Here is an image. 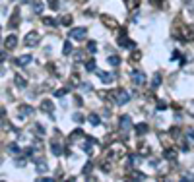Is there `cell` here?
Returning a JSON list of instances; mask_svg holds the SVG:
<instances>
[{
  "instance_id": "f546056e",
  "label": "cell",
  "mask_w": 194,
  "mask_h": 182,
  "mask_svg": "<svg viewBox=\"0 0 194 182\" xmlns=\"http://www.w3.org/2000/svg\"><path fill=\"white\" fill-rule=\"evenodd\" d=\"M33 130L37 132V136H45V130H43V126H41V124H35V126H33Z\"/></svg>"
},
{
  "instance_id": "1f68e13d",
  "label": "cell",
  "mask_w": 194,
  "mask_h": 182,
  "mask_svg": "<svg viewBox=\"0 0 194 182\" xmlns=\"http://www.w3.org/2000/svg\"><path fill=\"white\" fill-rule=\"evenodd\" d=\"M68 91H70V87H64V89H58V91L54 93V95H56V97H62V95H66Z\"/></svg>"
},
{
  "instance_id": "603a6c76",
  "label": "cell",
  "mask_w": 194,
  "mask_h": 182,
  "mask_svg": "<svg viewBox=\"0 0 194 182\" xmlns=\"http://www.w3.org/2000/svg\"><path fill=\"white\" fill-rule=\"evenodd\" d=\"M60 23H62V25H70V23H72V16H70V14L62 16V18H60Z\"/></svg>"
},
{
  "instance_id": "d590c367",
  "label": "cell",
  "mask_w": 194,
  "mask_h": 182,
  "mask_svg": "<svg viewBox=\"0 0 194 182\" xmlns=\"http://www.w3.org/2000/svg\"><path fill=\"white\" fill-rule=\"evenodd\" d=\"M82 89H84L85 93H88V91H91V85H89L88 82H84V83H82Z\"/></svg>"
},
{
  "instance_id": "d6986e66",
  "label": "cell",
  "mask_w": 194,
  "mask_h": 182,
  "mask_svg": "<svg viewBox=\"0 0 194 182\" xmlns=\"http://www.w3.org/2000/svg\"><path fill=\"white\" fill-rule=\"evenodd\" d=\"M159 85H161V76L155 74V76L152 78V87H159Z\"/></svg>"
},
{
  "instance_id": "7402d4cb",
  "label": "cell",
  "mask_w": 194,
  "mask_h": 182,
  "mask_svg": "<svg viewBox=\"0 0 194 182\" xmlns=\"http://www.w3.org/2000/svg\"><path fill=\"white\" fill-rule=\"evenodd\" d=\"M140 58H142V53H140V50H134V53L130 54V62H138Z\"/></svg>"
},
{
  "instance_id": "277c9868",
  "label": "cell",
  "mask_w": 194,
  "mask_h": 182,
  "mask_svg": "<svg viewBox=\"0 0 194 182\" xmlns=\"http://www.w3.org/2000/svg\"><path fill=\"white\" fill-rule=\"evenodd\" d=\"M177 33H179V39H183V41H192V37H194V33H192L186 25H183Z\"/></svg>"
},
{
  "instance_id": "9a60e30c",
  "label": "cell",
  "mask_w": 194,
  "mask_h": 182,
  "mask_svg": "<svg viewBox=\"0 0 194 182\" xmlns=\"http://www.w3.org/2000/svg\"><path fill=\"white\" fill-rule=\"evenodd\" d=\"M35 169H37V172H45L47 171V163L43 161V159H37V161H35Z\"/></svg>"
},
{
  "instance_id": "2e32d148",
  "label": "cell",
  "mask_w": 194,
  "mask_h": 182,
  "mask_svg": "<svg viewBox=\"0 0 194 182\" xmlns=\"http://www.w3.org/2000/svg\"><path fill=\"white\" fill-rule=\"evenodd\" d=\"M146 132H148V124H144V122L136 124V134H138V136H144Z\"/></svg>"
},
{
  "instance_id": "cb8c5ba5",
  "label": "cell",
  "mask_w": 194,
  "mask_h": 182,
  "mask_svg": "<svg viewBox=\"0 0 194 182\" xmlns=\"http://www.w3.org/2000/svg\"><path fill=\"white\" fill-rule=\"evenodd\" d=\"M33 12L37 14V16H39V14H43V4L41 2H33Z\"/></svg>"
},
{
  "instance_id": "8d00e7d4",
  "label": "cell",
  "mask_w": 194,
  "mask_h": 182,
  "mask_svg": "<svg viewBox=\"0 0 194 182\" xmlns=\"http://www.w3.org/2000/svg\"><path fill=\"white\" fill-rule=\"evenodd\" d=\"M16 165H18V167H24V165H25V159H24V157H18V159H16Z\"/></svg>"
},
{
  "instance_id": "9c48e42d",
  "label": "cell",
  "mask_w": 194,
  "mask_h": 182,
  "mask_svg": "<svg viewBox=\"0 0 194 182\" xmlns=\"http://www.w3.org/2000/svg\"><path fill=\"white\" fill-rule=\"evenodd\" d=\"M18 111H19V114H21V116H29V114H33V112H35V108H33V107H29V105H19Z\"/></svg>"
},
{
  "instance_id": "e0dca14e",
  "label": "cell",
  "mask_w": 194,
  "mask_h": 182,
  "mask_svg": "<svg viewBox=\"0 0 194 182\" xmlns=\"http://www.w3.org/2000/svg\"><path fill=\"white\" fill-rule=\"evenodd\" d=\"M51 151H53V155H62L60 143H51Z\"/></svg>"
},
{
  "instance_id": "3957f363",
  "label": "cell",
  "mask_w": 194,
  "mask_h": 182,
  "mask_svg": "<svg viewBox=\"0 0 194 182\" xmlns=\"http://www.w3.org/2000/svg\"><path fill=\"white\" fill-rule=\"evenodd\" d=\"M130 78H132V82L136 85H144V83H146V74H144L142 70H132L130 72Z\"/></svg>"
},
{
  "instance_id": "8992f818",
  "label": "cell",
  "mask_w": 194,
  "mask_h": 182,
  "mask_svg": "<svg viewBox=\"0 0 194 182\" xmlns=\"http://www.w3.org/2000/svg\"><path fill=\"white\" fill-rule=\"evenodd\" d=\"M101 21L105 23V27H109V29H117V27H119V25H117V21H114V18L107 16V14H103V16H101Z\"/></svg>"
},
{
  "instance_id": "7bdbcfd3",
  "label": "cell",
  "mask_w": 194,
  "mask_h": 182,
  "mask_svg": "<svg viewBox=\"0 0 194 182\" xmlns=\"http://www.w3.org/2000/svg\"><path fill=\"white\" fill-rule=\"evenodd\" d=\"M21 2H29V0H21Z\"/></svg>"
},
{
  "instance_id": "8fae6325",
  "label": "cell",
  "mask_w": 194,
  "mask_h": 182,
  "mask_svg": "<svg viewBox=\"0 0 194 182\" xmlns=\"http://www.w3.org/2000/svg\"><path fill=\"white\" fill-rule=\"evenodd\" d=\"M8 25H10V27H18V25H19V10H14V14H12Z\"/></svg>"
},
{
  "instance_id": "e575fe53",
  "label": "cell",
  "mask_w": 194,
  "mask_h": 182,
  "mask_svg": "<svg viewBox=\"0 0 194 182\" xmlns=\"http://www.w3.org/2000/svg\"><path fill=\"white\" fill-rule=\"evenodd\" d=\"M85 70H88V72H93V70H95V62L89 60V62H88V68H85Z\"/></svg>"
},
{
  "instance_id": "f1b7e54d",
  "label": "cell",
  "mask_w": 194,
  "mask_h": 182,
  "mask_svg": "<svg viewBox=\"0 0 194 182\" xmlns=\"http://www.w3.org/2000/svg\"><path fill=\"white\" fill-rule=\"evenodd\" d=\"M8 151H10V153H19V145L10 143V145H8Z\"/></svg>"
},
{
  "instance_id": "7c38bea8",
  "label": "cell",
  "mask_w": 194,
  "mask_h": 182,
  "mask_svg": "<svg viewBox=\"0 0 194 182\" xmlns=\"http://www.w3.org/2000/svg\"><path fill=\"white\" fill-rule=\"evenodd\" d=\"M41 111H45V112H49V114H51V112L54 111V105H53L49 99H45V101L41 103Z\"/></svg>"
},
{
  "instance_id": "ac0fdd59",
  "label": "cell",
  "mask_w": 194,
  "mask_h": 182,
  "mask_svg": "<svg viewBox=\"0 0 194 182\" xmlns=\"http://www.w3.org/2000/svg\"><path fill=\"white\" fill-rule=\"evenodd\" d=\"M138 151H140V155H149V153H152V149H149V147H148L146 143H140Z\"/></svg>"
},
{
  "instance_id": "30bf717a",
  "label": "cell",
  "mask_w": 194,
  "mask_h": 182,
  "mask_svg": "<svg viewBox=\"0 0 194 182\" xmlns=\"http://www.w3.org/2000/svg\"><path fill=\"white\" fill-rule=\"evenodd\" d=\"M31 60H33V56H31V54H24V56H19L18 60H16V64H18V66H27V64H29Z\"/></svg>"
},
{
  "instance_id": "d6a6232c",
  "label": "cell",
  "mask_w": 194,
  "mask_h": 182,
  "mask_svg": "<svg viewBox=\"0 0 194 182\" xmlns=\"http://www.w3.org/2000/svg\"><path fill=\"white\" fill-rule=\"evenodd\" d=\"M16 85H18V87H25V79L19 78V76H16Z\"/></svg>"
},
{
  "instance_id": "b9f144b4",
  "label": "cell",
  "mask_w": 194,
  "mask_h": 182,
  "mask_svg": "<svg viewBox=\"0 0 194 182\" xmlns=\"http://www.w3.org/2000/svg\"><path fill=\"white\" fill-rule=\"evenodd\" d=\"M78 2H88V0H78Z\"/></svg>"
},
{
  "instance_id": "5bb4252c",
  "label": "cell",
  "mask_w": 194,
  "mask_h": 182,
  "mask_svg": "<svg viewBox=\"0 0 194 182\" xmlns=\"http://www.w3.org/2000/svg\"><path fill=\"white\" fill-rule=\"evenodd\" d=\"M97 76L101 78V82H103V83H111V82H113V76H111V74H107V72H97Z\"/></svg>"
},
{
  "instance_id": "4dcf8cb0",
  "label": "cell",
  "mask_w": 194,
  "mask_h": 182,
  "mask_svg": "<svg viewBox=\"0 0 194 182\" xmlns=\"http://www.w3.org/2000/svg\"><path fill=\"white\" fill-rule=\"evenodd\" d=\"M43 23H45V25H51V27H54V25H56V21H54L53 18H45V19H43Z\"/></svg>"
},
{
  "instance_id": "ffe728a7",
  "label": "cell",
  "mask_w": 194,
  "mask_h": 182,
  "mask_svg": "<svg viewBox=\"0 0 194 182\" xmlns=\"http://www.w3.org/2000/svg\"><path fill=\"white\" fill-rule=\"evenodd\" d=\"M109 64H111V66H119V64H120V58H119L117 54L109 56Z\"/></svg>"
},
{
  "instance_id": "83f0119b",
  "label": "cell",
  "mask_w": 194,
  "mask_h": 182,
  "mask_svg": "<svg viewBox=\"0 0 194 182\" xmlns=\"http://www.w3.org/2000/svg\"><path fill=\"white\" fill-rule=\"evenodd\" d=\"M89 122H91V124H93V126H97V124H99V122H101V118H99V116H97V114H91V116H89Z\"/></svg>"
},
{
  "instance_id": "44dd1931",
  "label": "cell",
  "mask_w": 194,
  "mask_h": 182,
  "mask_svg": "<svg viewBox=\"0 0 194 182\" xmlns=\"http://www.w3.org/2000/svg\"><path fill=\"white\" fill-rule=\"evenodd\" d=\"M88 50H89V54H95V53H97V43L89 41V43H88Z\"/></svg>"
},
{
  "instance_id": "4fadbf2b",
  "label": "cell",
  "mask_w": 194,
  "mask_h": 182,
  "mask_svg": "<svg viewBox=\"0 0 194 182\" xmlns=\"http://www.w3.org/2000/svg\"><path fill=\"white\" fill-rule=\"evenodd\" d=\"M165 159H169V161H177V151L171 149V147H165Z\"/></svg>"
},
{
  "instance_id": "52a82bcc",
  "label": "cell",
  "mask_w": 194,
  "mask_h": 182,
  "mask_svg": "<svg viewBox=\"0 0 194 182\" xmlns=\"http://www.w3.org/2000/svg\"><path fill=\"white\" fill-rule=\"evenodd\" d=\"M24 43H25L27 47H35V45H37V43H39V35L31 31V33H29V35H27V37H25V41H24Z\"/></svg>"
},
{
  "instance_id": "5b68a950",
  "label": "cell",
  "mask_w": 194,
  "mask_h": 182,
  "mask_svg": "<svg viewBox=\"0 0 194 182\" xmlns=\"http://www.w3.org/2000/svg\"><path fill=\"white\" fill-rule=\"evenodd\" d=\"M130 126H132L130 116H128V114H123V116H120V132H123V134H128Z\"/></svg>"
},
{
  "instance_id": "4316f807",
  "label": "cell",
  "mask_w": 194,
  "mask_h": 182,
  "mask_svg": "<svg viewBox=\"0 0 194 182\" xmlns=\"http://www.w3.org/2000/svg\"><path fill=\"white\" fill-rule=\"evenodd\" d=\"M186 140H188L190 143H194V128H190V130H186Z\"/></svg>"
},
{
  "instance_id": "484cf974",
  "label": "cell",
  "mask_w": 194,
  "mask_h": 182,
  "mask_svg": "<svg viewBox=\"0 0 194 182\" xmlns=\"http://www.w3.org/2000/svg\"><path fill=\"white\" fill-rule=\"evenodd\" d=\"M80 136H84V132H82V130H76V132H74V134H72V136L68 138V142H74V140H78Z\"/></svg>"
},
{
  "instance_id": "836d02e7",
  "label": "cell",
  "mask_w": 194,
  "mask_h": 182,
  "mask_svg": "<svg viewBox=\"0 0 194 182\" xmlns=\"http://www.w3.org/2000/svg\"><path fill=\"white\" fill-rule=\"evenodd\" d=\"M146 176H144L142 172H132V180H144Z\"/></svg>"
},
{
  "instance_id": "d4e9b609",
  "label": "cell",
  "mask_w": 194,
  "mask_h": 182,
  "mask_svg": "<svg viewBox=\"0 0 194 182\" xmlns=\"http://www.w3.org/2000/svg\"><path fill=\"white\" fill-rule=\"evenodd\" d=\"M62 50H64V54H72V43L66 41V43H64V47H62Z\"/></svg>"
},
{
  "instance_id": "f35d334b",
  "label": "cell",
  "mask_w": 194,
  "mask_h": 182,
  "mask_svg": "<svg viewBox=\"0 0 194 182\" xmlns=\"http://www.w3.org/2000/svg\"><path fill=\"white\" fill-rule=\"evenodd\" d=\"M183 180H194V176H192V174H184Z\"/></svg>"
},
{
  "instance_id": "ba28073f",
  "label": "cell",
  "mask_w": 194,
  "mask_h": 182,
  "mask_svg": "<svg viewBox=\"0 0 194 182\" xmlns=\"http://www.w3.org/2000/svg\"><path fill=\"white\" fill-rule=\"evenodd\" d=\"M16 45H18V37H16V35H10V37H6V41H4V49L12 50V49H16Z\"/></svg>"
},
{
  "instance_id": "6da1fadb",
  "label": "cell",
  "mask_w": 194,
  "mask_h": 182,
  "mask_svg": "<svg viewBox=\"0 0 194 182\" xmlns=\"http://www.w3.org/2000/svg\"><path fill=\"white\" fill-rule=\"evenodd\" d=\"M111 99L117 101V105H126L130 101V93L124 91V89H119V91H111Z\"/></svg>"
},
{
  "instance_id": "60d3db41",
  "label": "cell",
  "mask_w": 194,
  "mask_h": 182,
  "mask_svg": "<svg viewBox=\"0 0 194 182\" xmlns=\"http://www.w3.org/2000/svg\"><path fill=\"white\" fill-rule=\"evenodd\" d=\"M157 108H159V111H163V108H167V105H165V103H159V105H157Z\"/></svg>"
},
{
  "instance_id": "74e56055",
  "label": "cell",
  "mask_w": 194,
  "mask_h": 182,
  "mask_svg": "<svg viewBox=\"0 0 194 182\" xmlns=\"http://www.w3.org/2000/svg\"><path fill=\"white\" fill-rule=\"evenodd\" d=\"M91 167H93V163H88V165H85V167H84V174H88V172L91 171Z\"/></svg>"
},
{
  "instance_id": "7a4b0ae2",
  "label": "cell",
  "mask_w": 194,
  "mask_h": 182,
  "mask_svg": "<svg viewBox=\"0 0 194 182\" xmlns=\"http://www.w3.org/2000/svg\"><path fill=\"white\" fill-rule=\"evenodd\" d=\"M85 35H88L85 27H76V29H70V35H68V37H72L74 41H84Z\"/></svg>"
},
{
  "instance_id": "ab89813d",
  "label": "cell",
  "mask_w": 194,
  "mask_h": 182,
  "mask_svg": "<svg viewBox=\"0 0 194 182\" xmlns=\"http://www.w3.org/2000/svg\"><path fill=\"white\" fill-rule=\"evenodd\" d=\"M74 120H76V122H80V120H84V116H80V114H74Z\"/></svg>"
}]
</instances>
